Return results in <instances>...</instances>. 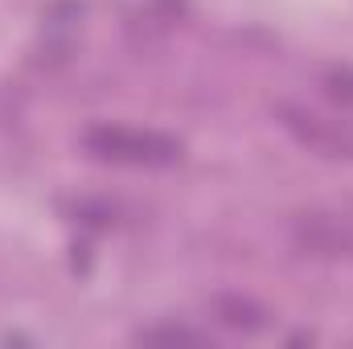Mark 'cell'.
Listing matches in <instances>:
<instances>
[{"label": "cell", "instance_id": "5b68a950", "mask_svg": "<svg viewBox=\"0 0 353 349\" xmlns=\"http://www.w3.org/2000/svg\"><path fill=\"white\" fill-rule=\"evenodd\" d=\"M325 87H329V94H333L337 103L353 107V70H333V74L325 79Z\"/></svg>", "mask_w": 353, "mask_h": 349}, {"label": "cell", "instance_id": "8992f818", "mask_svg": "<svg viewBox=\"0 0 353 349\" xmlns=\"http://www.w3.org/2000/svg\"><path fill=\"white\" fill-rule=\"evenodd\" d=\"M140 341H201V333H193L185 325H169V329H144Z\"/></svg>", "mask_w": 353, "mask_h": 349}, {"label": "cell", "instance_id": "7a4b0ae2", "mask_svg": "<svg viewBox=\"0 0 353 349\" xmlns=\"http://www.w3.org/2000/svg\"><path fill=\"white\" fill-rule=\"evenodd\" d=\"M283 123L288 132L308 144L312 152H325V157H353V128L345 123H329L325 115H312V111H283Z\"/></svg>", "mask_w": 353, "mask_h": 349}, {"label": "cell", "instance_id": "3957f363", "mask_svg": "<svg viewBox=\"0 0 353 349\" xmlns=\"http://www.w3.org/2000/svg\"><path fill=\"white\" fill-rule=\"evenodd\" d=\"M296 239H300V247H308L316 255H350L353 251V226L333 214H308L296 226Z\"/></svg>", "mask_w": 353, "mask_h": 349}, {"label": "cell", "instance_id": "6da1fadb", "mask_svg": "<svg viewBox=\"0 0 353 349\" xmlns=\"http://www.w3.org/2000/svg\"><path fill=\"white\" fill-rule=\"evenodd\" d=\"M90 157L99 161H115V165H148V169H161V165H176L181 161V140L165 136V132H136V128H111V123H99L83 136Z\"/></svg>", "mask_w": 353, "mask_h": 349}, {"label": "cell", "instance_id": "277c9868", "mask_svg": "<svg viewBox=\"0 0 353 349\" xmlns=\"http://www.w3.org/2000/svg\"><path fill=\"white\" fill-rule=\"evenodd\" d=\"M214 317L222 325H230V329H243V333L263 329V321H267L263 304H255L251 296H218L214 300Z\"/></svg>", "mask_w": 353, "mask_h": 349}]
</instances>
